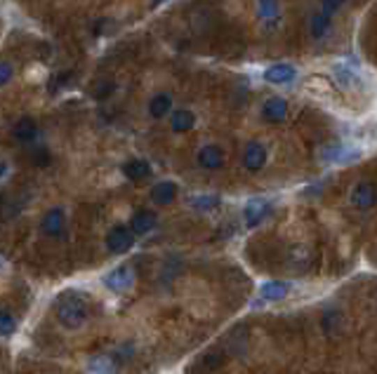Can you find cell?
Here are the masks:
<instances>
[{
    "instance_id": "cell-1",
    "label": "cell",
    "mask_w": 377,
    "mask_h": 374,
    "mask_svg": "<svg viewBox=\"0 0 377 374\" xmlns=\"http://www.w3.org/2000/svg\"><path fill=\"white\" fill-rule=\"evenodd\" d=\"M54 311H57V320L69 329L80 327L88 318V304L78 292H64L54 304Z\"/></svg>"
},
{
    "instance_id": "cell-2",
    "label": "cell",
    "mask_w": 377,
    "mask_h": 374,
    "mask_svg": "<svg viewBox=\"0 0 377 374\" xmlns=\"http://www.w3.org/2000/svg\"><path fill=\"white\" fill-rule=\"evenodd\" d=\"M349 203L354 205L356 210H370L377 205V186L368 179L363 182H356L349 191Z\"/></svg>"
},
{
    "instance_id": "cell-3",
    "label": "cell",
    "mask_w": 377,
    "mask_h": 374,
    "mask_svg": "<svg viewBox=\"0 0 377 374\" xmlns=\"http://www.w3.org/2000/svg\"><path fill=\"white\" fill-rule=\"evenodd\" d=\"M132 245H134V233L128 226H114V228L109 231V235H107L109 252L123 254V252H128V249L132 247Z\"/></svg>"
},
{
    "instance_id": "cell-4",
    "label": "cell",
    "mask_w": 377,
    "mask_h": 374,
    "mask_svg": "<svg viewBox=\"0 0 377 374\" xmlns=\"http://www.w3.org/2000/svg\"><path fill=\"white\" fill-rule=\"evenodd\" d=\"M267 158H269L267 148L259 144V141H250L243 151V167L248 172H259L264 165H267Z\"/></svg>"
},
{
    "instance_id": "cell-5",
    "label": "cell",
    "mask_w": 377,
    "mask_h": 374,
    "mask_svg": "<svg viewBox=\"0 0 377 374\" xmlns=\"http://www.w3.org/2000/svg\"><path fill=\"white\" fill-rule=\"evenodd\" d=\"M104 285L114 292H128L134 285V273L130 266H118V269H114L104 278Z\"/></svg>"
},
{
    "instance_id": "cell-6",
    "label": "cell",
    "mask_w": 377,
    "mask_h": 374,
    "mask_svg": "<svg viewBox=\"0 0 377 374\" xmlns=\"http://www.w3.org/2000/svg\"><path fill=\"white\" fill-rule=\"evenodd\" d=\"M295 78H298V68L293 64H274L264 71V80L269 85H290Z\"/></svg>"
},
{
    "instance_id": "cell-7",
    "label": "cell",
    "mask_w": 377,
    "mask_h": 374,
    "mask_svg": "<svg viewBox=\"0 0 377 374\" xmlns=\"http://www.w3.org/2000/svg\"><path fill=\"white\" fill-rule=\"evenodd\" d=\"M288 102L283 97H269L262 106V118L267 123H283L288 118Z\"/></svg>"
},
{
    "instance_id": "cell-8",
    "label": "cell",
    "mask_w": 377,
    "mask_h": 374,
    "mask_svg": "<svg viewBox=\"0 0 377 374\" xmlns=\"http://www.w3.org/2000/svg\"><path fill=\"white\" fill-rule=\"evenodd\" d=\"M196 158H199V165L203 170H220V167L224 165V151H222L217 144L203 146Z\"/></svg>"
},
{
    "instance_id": "cell-9",
    "label": "cell",
    "mask_w": 377,
    "mask_h": 374,
    "mask_svg": "<svg viewBox=\"0 0 377 374\" xmlns=\"http://www.w3.org/2000/svg\"><path fill=\"white\" fill-rule=\"evenodd\" d=\"M12 137H15L20 144H29V141H33L36 137H38V125H36L33 118L24 116L15 123V127H12Z\"/></svg>"
},
{
    "instance_id": "cell-10",
    "label": "cell",
    "mask_w": 377,
    "mask_h": 374,
    "mask_svg": "<svg viewBox=\"0 0 377 374\" xmlns=\"http://www.w3.org/2000/svg\"><path fill=\"white\" fill-rule=\"evenodd\" d=\"M153 226H156V215L149 210H137L132 217V221H130V231H132L134 235H146L151 233Z\"/></svg>"
},
{
    "instance_id": "cell-11",
    "label": "cell",
    "mask_w": 377,
    "mask_h": 374,
    "mask_svg": "<svg viewBox=\"0 0 377 374\" xmlns=\"http://www.w3.org/2000/svg\"><path fill=\"white\" fill-rule=\"evenodd\" d=\"M64 224H66L64 212L54 208V210L47 212L45 217H43L40 228H43V233H45V235H52V238H57V235L64 233Z\"/></svg>"
},
{
    "instance_id": "cell-12",
    "label": "cell",
    "mask_w": 377,
    "mask_h": 374,
    "mask_svg": "<svg viewBox=\"0 0 377 374\" xmlns=\"http://www.w3.org/2000/svg\"><path fill=\"white\" fill-rule=\"evenodd\" d=\"M170 111H172V95H170V92H158V95L151 97L149 116L153 118V120H163Z\"/></svg>"
},
{
    "instance_id": "cell-13",
    "label": "cell",
    "mask_w": 377,
    "mask_h": 374,
    "mask_svg": "<svg viewBox=\"0 0 377 374\" xmlns=\"http://www.w3.org/2000/svg\"><path fill=\"white\" fill-rule=\"evenodd\" d=\"M307 92L314 95L316 99H332L335 97V87H332V80H328L323 76H311L307 80Z\"/></svg>"
},
{
    "instance_id": "cell-14",
    "label": "cell",
    "mask_w": 377,
    "mask_h": 374,
    "mask_svg": "<svg viewBox=\"0 0 377 374\" xmlns=\"http://www.w3.org/2000/svg\"><path fill=\"white\" fill-rule=\"evenodd\" d=\"M170 125H172V132H177V134L189 132V130H194V125H196V114L189 109H179L172 114Z\"/></svg>"
},
{
    "instance_id": "cell-15",
    "label": "cell",
    "mask_w": 377,
    "mask_h": 374,
    "mask_svg": "<svg viewBox=\"0 0 377 374\" xmlns=\"http://www.w3.org/2000/svg\"><path fill=\"white\" fill-rule=\"evenodd\" d=\"M123 174H125L130 182H141V179H146L151 174V165L141 158H132L123 165Z\"/></svg>"
},
{
    "instance_id": "cell-16",
    "label": "cell",
    "mask_w": 377,
    "mask_h": 374,
    "mask_svg": "<svg viewBox=\"0 0 377 374\" xmlns=\"http://www.w3.org/2000/svg\"><path fill=\"white\" fill-rule=\"evenodd\" d=\"M177 198V184L175 182H158L151 189V201L156 205H170Z\"/></svg>"
},
{
    "instance_id": "cell-17",
    "label": "cell",
    "mask_w": 377,
    "mask_h": 374,
    "mask_svg": "<svg viewBox=\"0 0 377 374\" xmlns=\"http://www.w3.org/2000/svg\"><path fill=\"white\" fill-rule=\"evenodd\" d=\"M330 29H332V22H330V15H325V12H316V15L311 17V22H309V31H311V36L316 40L328 38Z\"/></svg>"
},
{
    "instance_id": "cell-18",
    "label": "cell",
    "mask_w": 377,
    "mask_h": 374,
    "mask_svg": "<svg viewBox=\"0 0 377 374\" xmlns=\"http://www.w3.org/2000/svg\"><path fill=\"white\" fill-rule=\"evenodd\" d=\"M267 212H269V205L264 201H250L245 205V224H248V226H257V224L267 217Z\"/></svg>"
},
{
    "instance_id": "cell-19",
    "label": "cell",
    "mask_w": 377,
    "mask_h": 374,
    "mask_svg": "<svg viewBox=\"0 0 377 374\" xmlns=\"http://www.w3.org/2000/svg\"><path fill=\"white\" fill-rule=\"evenodd\" d=\"M335 76L339 78V85L344 87V90H356L358 85H361V76L356 73V68H351V66H337L335 68Z\"/></svg>"
},
{
    "instance_id": "cell-20",
    "label": "cell",
    "mask_w": 377,
    "mask_h": 374,
    "mask_svg": "<svg viewBox=\"0 0 377 374\" xmlns=\"http://www.w3.org/2000/svg\"><path fill=\"white\" fill-rule=\"evenodd\" d=\"M88 367H90V374H116V363L109 355H95Z\"/></svg>"
},
{
    "instance_id": "cell-21",
    "label": "cell",
    "mask_w": 377,
    "mask_h": 374,
    "mask_svg": "<svg viewBox=\"0 0 377 374\" xmlns=\"http://www.w3.org/2000/svg\"><path fill=\"white\" fill-rule=\"evenodd\" d=\"M257 12L264 22H274L281 12V5H278V0H257Z\"/></svg>"
},
{
    "instance_id": "cell-22",
    "label": "cell",
    "mask_w": 377,
    "mask_h": 374,
    "mask_svg": "<svg viewBox=\"0 0 377 374\" xmlns=\"http://www.w3.org/2000/svg\"><path fill=\"white\" fill-rule=\"evenodd\" d=\"M288 285L286 283H267L262 288V297L264 299H271V302H274V299H283L288 295Z\"/></svg>"
},
{
    "instance_id": "cell-23",
    "label": "cell",
    "mask_w": 377,
    "mask_h": 374,
    "mask_svg": "<svg viewBox=\"0 0 377 374\" xmlns=\"http://www.w3.org/2000/svg\"><path fill=\"white\" fill-rule=\"evenodd\" d=\"M17 332V320L10 311H0V336H10Z\"/></svg>"
},
{
    "instance_id": "cell-24",
    "label": "cell",
    "mask_w": 377,
    "mask_h": 374,
    "mask_svg": "<svg viewBox=\"0 0 377 374\" xmlns=\"http://www.w3.org/2000/svg\"><path fill=\"white\" fill-rule=\"evenodd\" d=\"M191 205H194L196 210H213L220 205V198L217 196H196V198H191Z\"/></svg>"
},
{
    "instance_id": "cell-25",
    "label": "cell",
    "mask_w": 377,
    "mask_h": 374,
    "mask_svg": "<svg viewBox=\"0 0 377 374\" xmlns=\"http://www.w3.org/2000/svg\"><path fill=\"white\" fill-rule=\"evenodd\" d=\"M344 5H347V0H321V12H325V15H335L337 10H342Z\"/></svg>"
},
{
    "instance_id": "cell-26",
    "label": "cell",
    "mask_w": 377,
    "mask_h": 374,
    "mask_svg": "<svg viewBox=\"0 0 377 374\" xmlns=\"http://www.w3.org/2000/svg\"><path fill=\"white\" fill-rule=\"evenodd\" d=\"M12 76H15V71H12V64L10 61H0V87L8 85Z\"/></svg>"
},
{
    "instance_id": "cell-27",
    "label": "cell",
    "mask_w": 377,
    "mask_h": 374,
    "mask_svg": "<svg viewBox=\"0 0 377 374\" xmlns=\"http://www.w3.org/2000/svg\"><path fill=\"white\" fill-rule=\"evenodd\" d=\"M5 172H8V163H0V179L5 177Z\"/></svg>"
},
{
    "instance_id": "cell-28",
    "label": "cell",
    "mask_w": 377,
    "mask_h": 374,
    "mask_svg": "<svg viewBox=\"0 0 377 374\" xmlns=\"http://www.w3.org/2000/svg\"><path fill=\"white\" fill-rule=\"evenodd\" d=\"M153 3H156V5H158V3H163V0H153Z\"/></svg>"
}]
</instances>
